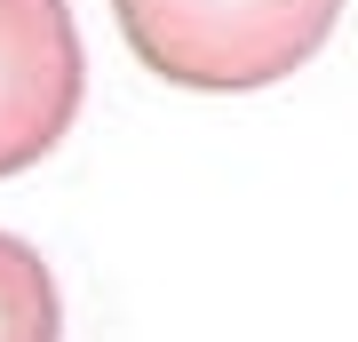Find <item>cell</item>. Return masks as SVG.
Listing matches in <instances>:
<instances>
[{
    "instance_id": "cell-1",
    "label": "cell",
    "mask_w": 358,
    "mask_h": 342,
    "mask_svg": "<svg viewBox=\"0 0 358 342\" xmlns=\"http://www.w3.org/2000/svg\"><path fill=\"white\" fill-rule=\"evenodd\" d=\"M136 64L176 88L239 96L303 72L327 48L343 0H112Z\"/></svg>"
},
{
    "instance_id": "cell-2",
    "label": "cell",
    "mask_w": 358,
    "mask_h": 342,
    "mask_svg": "<svg viewBox=\"0 0 358 342\" xmlns=\"http://www.w3.org/2000/svg\"><path fill=\"white\" fill-rule=\"evenodd\" d=\"M80 96H88V56L72 0H0V183L64 143Z\"/></svg>"
},
{
    "instance_id": "cell-3",
    "label": "cell",
    "mask_w": 358,
    "mask_h": 342,
    "mask_svg": "<svg viewBox=\"0 0 358 342\" xmlns=\"http://www.w3.org/2000/svg\"><path fill=\"white\" fill-rule=\"evenodd\" d=\"M0 342H64V294H56V271L0 231Z\"/></svg>"
}]
</instances>
